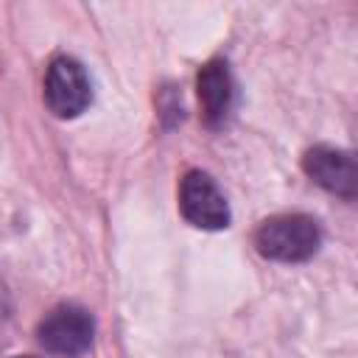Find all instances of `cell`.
<instances>
[{
	"mask_svg": "<svg viewBox=\"0 0 358 358\" xmlns=\"http://www.w3.org/2000/svg\"><path fill=\"white\" fill-rule=\"evenodd\" d=\"M322 243L319 224L310 215H274L266 218L255 232V246L263 257L280 263H299L316 255Z\"/></svg>",
	"mask_w": 358,
	"mask_h": 358,
	"instance_id": "6da1fadb",
	"label": "cell"
},
{
	"mask_svg": "<svg viewBox=\"0 0 358 358\" xmlns=\"http://www.w3.org/2000/svg\"><path fill=\"white\" fill-rule=\"evenodd\" d=\"M39 344L53 355H81L90 350L95 336V319L81 305H59L36 327Z\"/></svg>",
	"mask_w": 358,
	"mask_h": 358,
	"instance_id": "7a4b0ae2",
	"label": "cell"
},
{
	"mask_svg": "<svg viewBox=\"0 0 358 358\" xmlns=\"http://www.w3.org/2000/svg\"><path fill=\"white\" fill-rule=\"evenodd\" d=\"M92 90L81 62L70 56H59L50 62L45 73V103L56 117H78L90 106Z\"/></svg>",
	"mask_w": 358,
	"mask_h": 358,
	"instance_id": "3957f363",
	"label": "cell"
},
{
	"mask_svg": "<svg viewBox=\"0 0 358 358\" xmlns=\"http://www.w3.org/2000/svg\"><path fill=\"white\" fill-rule=\"evenodd\" d=\"M179 210L199 229H224L229 224V204L210 173L187 171L179 185Z\"/></svg>",
	"mask_w": 358,
	"mask_h": 358,
	"instance_id": "277c9868",
	"label": "cell"
},
{
	"mask_svg": "<svg viewBox=\"0 0 358 358\" xmlns=\"http://www.w3.org/2000/svg\"><path fill=\"white\" fill-rule=\"evenodd\" d=\"M302 168L305 173L324 190L352 199L358 190V168H355V157L344 148H333V145H316L302 157Z\"/></svg>",
	"mask_w": 358,
	"mask_h": 358,
	"instance_id": "5b68a950",
	"label": "cell"
},
{
	"mask_svg": "<svg viewBox=\"0 0 358 358\" xmlns=\"http://www.w3.org/2000/svg\"><path fill=\"white\" fill-rule=\"evenodd\" d=\"M196 92H199L201 120L210 129L227 123L232 112V101H235V84H232L229 64L224 59H210L196 76Z\"/></svg>",
	"mask_w": 358,
	"mask_h": 358,
	"instance_id": "8992f818",
	"label": "cell"
},
{
	"mask_svg": "<svg viewBox=\"0 0 358 358\" xmlns=\"http://www.w3.org/2000/svg\"><path fill=\"white\" fill-rule=\"evenodd\" d=\"M17 358H31V355H17Z\"/></svg>",
	"mask_w": 358,
	"mask_h": 358,
	"instance_id": "52a82bcc",
	"label": "cell"
}]
</instances>
